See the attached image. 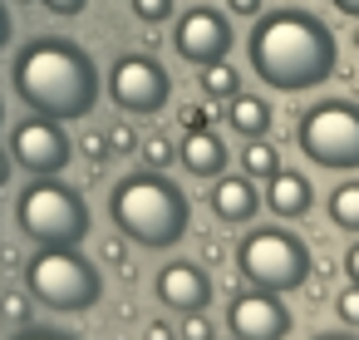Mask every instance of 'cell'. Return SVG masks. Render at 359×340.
I'll return each instance as SVG.
<instances>
[{"instance_id": "11", "label": "cell", "mask_w": 359, "mask_h": 340, "mask_svg": "<svg viewBox=\"0 0 359 340\" xmlns=\"http://www.w3.org/2000/svg\"><path fill=\"white\" fill-rule=\"evenodd\" d=\"M236 340H280L290 330V315L285 306L271 296V291H251V296H236L231 310H226Z\"/></svg>"}, {"instance_id": "19", "label": "cell", "mask_w": 359, "mask_h": 340, "mask_svg": "<svg viewBox=\"0 0 359 340\" xmlns=\"http://www.w3.org/2000/svg\"><path fill=\"white\" fill-rule=\"evenodd\" d=\"M241 168H246V178H276V173H280V153H276V143L251 138L246 153H241Z\"/></svg>"}, {"instance_id": "2", "label": "cell", "mask_w": 359, "mask_h": 340, "mask_svg": "<svg viewBox=\"0 0 359 340\" xmlns=\"http://www.w3.org/2000/svg\"><path fill=\"white\" fill-rule=\"evenodd\" d=\"M15 89L40 119H84L99 104V74L94 60L74 40H35L15 60Z\"/></svg>"}, {"instance_id": "22", "label": "cell", "mask_w": 359, "mask_h": 340, "mask_svg": "<svg viewBox=\"0 0 359 340\" xmlns=\"http://www.w3.org/2000/svg\"><path fill=\"white\" fill-rule=\"evenodd\" d=\"M143 158H148L153 168H163V163H172V158H177V148H172V138H163V133H153V138L143 143Z\"/></svg>"}, {"instance_id": "4", "label": "cell", "mask_w": 359, "mask_h": 340, "mask_svg": "<svg viewBox=\"0 0 359 340\" xmlns=\"http://www.w3.org/2000/svg\"><path fill=\"white\" fill-rule=\"evenodd\" d=\"M25 286L50 310H84L99 301V271L69 247H40L25 266Z\"/></svg>"}, {"instance_id": "25", "label": "cell", "mask_w": 359, "mask_h": 340, "mask_svg": "<svg viewBox=\"0 0 359 340\" xmlns=\"http://www.w3.org/2000/svg\"><path fill=\"white\" fill-rule=\"evenodd\" d=\"M89 6V0H45V11H55V15H79Z\"/></svg>"}, {"instance_id": "37", "label": "cell", "mask_w": 359, "mask_h": 340, "mask_svg": "<svg viewBox=\"0 0 359 340\" xmlns=\"http://www.w3.org/2000/svg\"><path fill=\"white\" fill-rule=\"evenodd\" d=\"M0 114H6V109H0Z\"/></svg>"}, {"instance_id": "26", "label": "cell", "mask_w": 359, "mask_h": 340, "mask_svg": "<svg viewBox=\"0 0 359 340\" xmlns=\"http://www.w3.org/2000/svg\"><path fill=\"white\" fill-rule=\"evenodd\" d=\"M182 124H187V129H207V109L187 104V109H182Z\"/></svg>"}, {"instance_id": "30", "label": "cell", "mask_w": 359, "mask_h": 340, "mask_svg": "<svg viewBox=\"0 0 359 340\" xmlns=\"http://www.w3.org/2000/svg\"><path fill=\"white\" fill-rule=\"evenodd\" d=\"M143 340H177V335H172V330H168V325H163V320H153V325H148V330H143Z\"/></svg>"}, {"instance_id": "24", "label": "cell", "mask_w": 359, "mask_h": 340, "mask_svg": "<svg viewBox=\"0 0 359 340\" xmlns=\"http://www.w3.org/2000/svg\"><path fill=\"white\" fill-rule=\"evenodd\" d=\"M0 315H6V320H25V296L6 291V296H0Z\"/></svg>"}, {"instance_id": "6", "label": "cell", "mask_w": 359, "mask_h": 340, "mask_svg": "<svg viewBox=\"0 0 359 340\" xmlns=\"http://www.w3.org/2000/svg\"><path fill=\"white\" fill-rule=\"evenodd\" d=\"M20 227L40 247H69L84 237L89 212H84L79 192H69L65 183H30L20 192Z\"/></svg>"}, {"instance_id": "13", "label": "cell", "mask_w": 359, "mask_h": 340, "mask_svg": "<svg viewBox=\"0 0 359 340\" xmlns=\"http://www.w3.org/2000/svg\"><path fill=\"white\" fill-rule=\"evenodd\" d=\"M177 163L192 173V178H217L222 163H226V148L212 129H187V138L177 143Z\"/></svg>"}, {"instance_id": "23", "label": "cell", "mask_w": 359, "mask_h": 340, "mask_svg": "<svg viewBox=\"0 0 359 340\" xmlns=\"http://www.w3.org/2000/svg\"><path fill=\"white\" fill-rule=\"evenodd\" d=\"M109 148L123 158V153H133V148H138V133H133L128 124H114V129H109Z\"/></svg>"}, {"instance_id": "21", "label": "cell", "mask_w": 359, "mask_h": 340, "mask_svg": "<svg viewBox=\"0 0 359 340\" xmlns=\"http://www.w3.org/2000/svg\"><path fill=\"white\" fill-rule=\"evenodd\" d=\"M334 310H339V320H344V325H354V330H359V286H354V281L334 296Z\"/></svg>"}, {"instance_id": "20", "label": "cell", "mask_w": 359, "mask_h": 340, "mask_svg": "<svg viewBox=\"0 0 359 340\" xmlns=\"http://www.w3.org/2000/svg\"><path fill=\"white\" fill-rule=\"evenodd\" d=\"M133 15H138L143 25H163V20L172 15V0H133Z\"/></svg>"}, {"instance_id": "10", "label": "cell", "mask_w": 359, "mask_h": 340, "mask_svg": "<svg viewBox=\"0 0 359 340\" xmlns=\"http://www.w3.org/2000/svg\"><path fill=\"white\" fill-rule=\"evenodd\" d=\"M11 158L20 163V168H30L35 178H45V173H60L65 163H69V138L60 133V124L55 119H30V124H20L15 129V138H11Z\"/></svg>"}, {"instance_id": "7", "label": "cell", "mask_w": 359, "mask_h": 340, "mask_svg": "<svg viewBox=\"0 0 359 340\" xmlns=\"http://www.w3.org/2000/svg\"><path fill=\"white\" fill-rule=\"evenodd\" d=\"M236 266L246 271V281H256L261 291H290L305 281L310 271V256L300 247V237L280 232V227H261L241 242L236 251Z\"/></svg>"}, {"instance_id": "3", "label": "cell", "mask_w": 359, "mask_h": 340, "mask_svg": "<svg viewBox=\"0 0 359 340\" xmlns=\"http://www.w3.org/2000/svg\"><path fill=\"white\" fill-rule=\"evenodd\" d=\"M118 232H128L133 242L143 247H172L182 232H187V197L163 178V173H138V178H123L114 188V202H109Z\"/></svg>"}, {"instance_id": "33", "label": "cell", "mask_w": 359, "mask_h": 340, "mask_svg": "<svg viewBox=\"0 0 359 340\" xmlns=\"http://www.w3.org/2000/svg\"><path fill=\"white\" fill-rule=\"evenodd\" d=\"M6 178H11V153L0 148V188H6Z\"/></svg>"}, {"instance_id": "34", "label": "cell", "mask_w": 359, "mask_h": 340, "mask_svg": "<svg viewBox=\"0 0 359 340\" xmlns=\"http://www.w3.org/2000/svg\"><path fill=\"white\" fill-rule=\"evenodd\" d=\"M20 340H65V335H20Z\"/></svg>"}, {"instance_id": "12", "label": "cell", "mask_w": 359, "mask_h": 340, "mask_svg": "<svg viewBox=\"0 0 359 340\" xmlns=\"http://www.w3.org/2000/svg\"><path fill=\"white\" fill-rule=\"evenodd\" d=\"M207 296H212V286H207V276H202L192 261H172V266L158 271V301H163V306L192 315V310L207 306Z\"/></svg>"}, {"instance_id": "1", "label": "cell", "mask_w": 359, "mask_h": 340, "mask_svg": "<svg viewBox=\"0 0 359 340\" xmlns=\"http://www.w3.org/2000/svg\"><path fill=\"white\" fill-rule=\"evenodd\" d=\"M251 70L271 84V89H315L334 74V35L325 20L305 15V11H276L261 15L251 30Z\"/></svg>"}, {"instance_id": "32", "label": "cell", "mask_w": 359, "mask_h": 340, "mask_svg": "<svg viewBox=\"0 0 359 340\" xmlns=\"http://www.w3.org/2000/svg\"><path fill=\"white\" fill-rule=\"evenodd\" d=\"M6 40H11V15H6V6H0V50H6Z\"/></svg>"}, {"instance_id": "9", "label": "cell", "mask_w": 359, "mask_h": 340, "mask_svg": "<svg viewBox=\"0 0 359 340\" xmlns=\"http://www.w3.org/2000/svg\"><path fill=\"white\" fill-rule=\"evenodd\" d=\"M172 45H177V55H182L187 65H197V70H202V65L226 60V55H231V30H226V15H217V11H207V6L187 11V15L177 20Z\"/></svg>"}, {"instance_id": "8", "label": "cell", "mask_w": 359, "mask_h": 340, "mask_svg": "<svg viewBox=\"0 0 359 340\" xmlns=\"http://www.w3.org/2000/svg\"><path fill=\"white\" fill-rule=\"evenodd\" d=\"M109 99L123 114H158L168 104V70L148 55H123L109 70Z\"/></svg>"}, {"instance_id": "31", "label": "cell", "mask_w": 359, "mask_h": 340, "mask_svg": "<svg viewBox=\"0 0 359 340\" xmlns=\"http://www.w3.org/2000/svg\"><path fill=\"white\" fill-rule=\"evenodd\" d=\"M330 6H334L339 15H349V20H359V0H330Z\"/></svg>"}, {"instance_id": "16", "label": "cell", "mask_w": 359, "mask_h": 340, "mask_svg": "<svg viewBox=\"0 0 359 340\" xmlns=\"http://www.w3.org/2000/svg\"><path fill=\"white\" fill-rule=\"evenodd\" d=\"M226 124H231L241 138H266V133H271V109H266V99H256V94H231V99H226Z\"/></svg>"}, {"instance_id": "18", "label": "cell", "mask_w": 359, "mask_h": 340, "mask_svg": "<svg viewBox=\"0 0 359 340\" xmlns=\"http://www.w3.org/2000/svg\"><path fill=\"white\" fill-rule=\"evenodd\" d=\"M330 222L344 232H359V183H339L330 192Z\"/></svg>"}, {"instance_id": "36", "label": "cell", "mask_w": 359, "mask_h": 340, "mask_svg": "<svg viewBox=\"0 0 359 340\" xmlns=\"http://www.w3.org/2000/svg\"><path fill=\"white\" fill-rule=\"evenodd\" d=\"M354 45H359V30H354Z\"/></svg>"}, {"instance_id": "14", "label": "cell", "mask_w": 359, "mask_h": 340, "mask_svg": "<svg viewBox=\"0 0 359 340\" xmlns=\"http://www.w3.org/2000/svg\"><path fill=\"white\" fill-rule=\"evenodd\" d=\"M266 207L276 212V217H305V207H310V183L300 178V173H276V178H266Z\"/></svg>"}, {"instance_id": "17", "label": "cell", "mask_w": 359, "mask_h": 340, "mask_svg": "<svg viewBox=\"0 0 359 340\" xmlns=\"http://www.w3.org/2000/svg\"><path fill=\"white\" fill-rule=\"evenodd\" d=\"M202 94L207 99H231V94H241V74H236V65H226V60H217V65H202Z\"/></svg>"}, {"instance_id": "27", "label": "cell", "mask_w": 359, "mask_h": 340, "mask_svg": "<svg viewBox=\"0 0 359 340\" xmlns=\"http://www.w3.org/2000/svg\"><path fill=\"white\" fill-rule=\"evenodd\" d=\"M182 335H187V340H212V325H207V320H187Z\"/></svg>"}, {"instance_id": "28", "label": "cell", "mask_w": 359, "mask_h": 340, "mask_svg": "<svg viewBox=\"0 0 359 340\" xmlns=\"http://www.w3.org/2000/svg\"><path fill=\"white\" fill-rule=\"evenodd\" d=\"M344 276H349V281L359 286V242H354V247L344 251Z\"/></svg>"}, {"instance_id": "29", "label": "cell", "mask_w": 359, "mask_h": 340, "mask_svg": "<svg viewBox=\"0 0 359 340\" xmlns=\"http://www.w3.org/2000/svg\"><path fill=\"white\" fill-rule=\"evenodd\" d=\"M226 11H231V15H256L261 0H226Z\"/></svg>"}, {"instance_id": "35", "label": "cell", "mask_w": 359, "mask_h": 340, "mask_svg": "<svg viewBox=\"0 0 359 340\" xmlns=\"http://www.w3.org/2000/svg\"><path fill=\"white\" fill-rule=\"evenodd\" d=\"M320 340H349V335H320Z\"/></svg>"}, {"instance_id": "15", "label": "cell", "mask_w": 359, "mask_h": 340, "mask_svg": "<svg viewBox=\"0 0 359 340\" xmlns=\"http://www.w3.org/2000/svg\"><path fill=\"white\" fill-rule=\"evenodd\" d=\"M212 207H217L222 222H246V217L256 212V188H251V178H217Z\"/></svg>"}, {"instance_id": "5", "label": "cell", "mask_w": 359, "mask_h": 340, "mask_svg": "<svg viewBox=\"0 0 359 340\" xmlns=\"http://www.w3.org/2000/svg\"><path fill=\"white\" fill-rule=\"evenodd\" d=\"M300 153L320 168H359V104L325 99L300 114Z\"/></svg>"}]
</instances>
